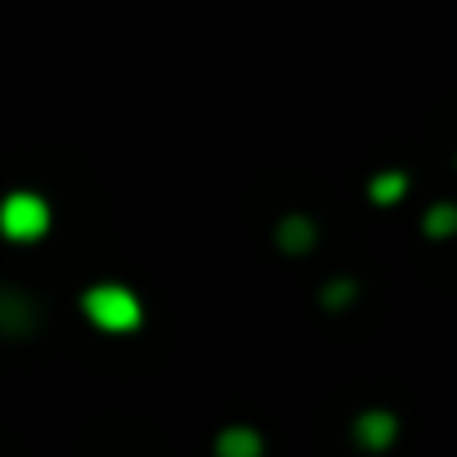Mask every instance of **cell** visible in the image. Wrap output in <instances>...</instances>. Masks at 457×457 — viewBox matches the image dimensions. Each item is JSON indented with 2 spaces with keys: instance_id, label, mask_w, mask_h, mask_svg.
Instances as JSON below:
<instances>
[{
  "instance_id": "cell-4",
  "label": "cell",
  "mask_w": 457,
  "mask_h": 457,
  "mask_svg": "<svg viewBox=\"0 0 457 457\" xmlns=\"http://www.w3.org/2000/svg\"><path fill=\"white\" fill-rule=\"evenodd\" d=\"M215 457H265V439L256 426H224L215 435Z\"/></svg>"
},
{
  "instance_id": "cell-6",
  "label": "cell",
  "mask_w": 457,
  "mask_h": 457,
  "mask_svg": "<svg viewBox=\"0 0 457 457\" xmlns=\"http://www.w3.org/2000/svg\"><path fill=\"white\" fill-rule=\"evenodd\" d=\"M278 247L287 252V256H305L314 243H319V228H314V220L310 215H287L283 224H278Z\"/></svg>"
},
{
  "instance_id": "cell-8",
  "label": "cell",
  "mask_w": 457,
  "mask_h": 457,
  "mask_svg": "<svg viewBox=\"0 0 457 457\" xmlns=\"http://www.w3.org/2000/svg\"><path fill=\"white\" fill-rule=\"evenodd\" d=\"M421 228H426L430 238H448L453 228H457V211H453L448 202H435V206L421 215Z\"/></svg>"
},
{
  "instance_id": "cell-3",
  "label": "cell",
  "mask_w": 457,
  "mask_h": 457,
  "mask_svg": "<svg viewBox=\"0 0 457 457\" xmlns=\"http://www.w3.org/2000/svg\"><path fill=\"white\" fill-rule=\"evenodd\" d=\"M350 435H354L368 453H381V448H390V444H395V435H399V417H395V412H386V408H368V412H359V417H354Z\"/></svg>"
},
{
  "instance_id": "cell-7",
  "label": "cell",
  "mask_w": 457,
  "mask_h": 457,
  "mask_svg": "<svg viewBox=\"0 0 457 457\" xmlns=\"http://www.w3.org/2000/svg\"><path fill=\"white\" fill-rule=\"evenodd\" d=\"M403 193H408V175H403V170H381V175H372V184H368V197H372L377 206H395Z\"/></svg>"
},
{
  "instance_id": "cell-1",
  "label": "cell",
  "mask_w": 457,
  "mask_h": 457,
  "mask_svg": "<svg viewBox=\"0 0 457 457\" xmlns=\"http://www.w3.org/2000/svg\"><path fill=\"white\" fill-rule=\"evenodd\" d=\"M81 314H86L99 332L126 337V332H135V328L144 323V301H139L130 287H121V283H95V287H86V296H81Z\"/></svg>"
},
{
  "instance_id": "cell-2",
  "label": "cell",
  "mask_w": 457,
  "mask_h": 457,
  "mask_svg": "<svg viewBox=\"0 0 457 457\" xmlns=\"http://www.w3.org/2000/svg\"><path fill=\"white\" fill-rule=\"evenodd\" d=\"M0 234L10 243H37L50 234V202L41 193H5L0 197Z\"/></svg>"
},
{
  "instance_id": "cell-9",
  "label": "cell",
  "mask_w": 457,
  "mask_h": 457,
  "mask_svg": "<svg viewBox=\"0 0 457 457\" xmlns=\"http://www.w3.org/2000/svg\"><path fill=\"white\" fill-rule=\"evenodd\" d=\"M345 301H354V283H350V278H332L328 292H323V305L337 310V305H345Z\"/></svg>"
},
{
  "instance_id": "cell-5",
  "label": "cell",
  "mask_w": 457,
  "mask_h": 457,
  "mask_svg": "<svg viewBox=\"0 0 457 457\" xmlns=\"http://www.w3.org/2000/svg\"><path fill=\"white\" fill-rule=\"evenodd\" d=\"M37 328V305L19 292H0V337H23Z\"/></svg>"
}]
</instances>
